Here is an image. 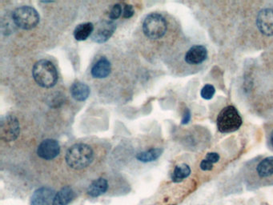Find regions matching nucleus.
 <instances>
[{
	"mask_svg": "<svg viewBox=\"0 0 273 205\" xmlns=\"http://www.w3.org/2000/svg\"><path fill=\"white\" fill-rule=\"evenodd\" d=\"M191 173H192V170L189 165H188L187 163H180L174 169L171 179L173 183H180L185 179L188 178V176H190Z\"/></svg>",
	"mask_w": 273,
	"mask_h": 205,
	"instance_id": "a211bd4d",
	"label": "nucleus"
},
{
	"mask_svg": "<svg viewBox=\"0 0 273 205\" xmlns=\"http://www.w3.org/2000/svg\"><path fill=\"white\" fill-rule=\"evenodd\" d=\"M167 29L166 20L157 13H152L148 15L143 23V33L151 40H159L165 36Z\"/></svg>",
	"mask_w": 273,
	"mask_h": 205,
	"instance_id": "20e7f679",
	"label": "nucleus"
},
{
	"mask_svg": "<svg viewBox=\"0 0 273 205\" xmlns=\"http://www.w3.org/2000/svg\"><path fill=\"white\" fill-rule=\"evenodd\" d=\"M90 88L87 84L82 82H76L71 87V94L73 99L77 101H84L88 98Z\"/></svg>",
	"mask_w": 273,
	"mask_h": 205,
	"instance_id": "dca6fc26",
	"label": "nucleus"
},
{
	"mask_svg": "<svg viewBox=\"0 0 273 205\" xmlns=\"http://www.w3.org/2000/svg\"><path fill=\"white\" fill-rule=\"evenodd\" d=\"M163 149L160 147H154L146 151L136 154V158L142 163H150L156 161L163 154Z\"/></svg>",
	"mask_w": 273,
	"mask_h": 205,
	"instance_id": "f3484780",
	"label": "nucleus"
},
{
	"mask_svg": "<svg viewBox=\"0 0 273 205\" xmlns=\"http://www.w3.org/2000/svg\"><path fill=\"white\" fill-rule=\"evenodd\" d=\"M270 141H271V145L273 148V131L272 133H271V137H270Z\"/></svg>",
	"mask_w": 273,
	"mask_h": 205,
	"instance_id": "a878e982",
	"label": "nucleus"
},
{
	"mask_svg": "<svg viewBox=\"0 0 273 205\" xmlns=\"http://www.w3.org/2000/svg\"><path fill=\"white\" fill-rule=\"evenodd\" d=\"M56 194L57 193L51 188H40L31 196V205H52Z\"/></svg>",
	"mask_w": 273,
	"mask_h": 205,
	"instance_id": "1a4fd4ad",
	"label": "nucleus"
},
{
	"mask_svg": "<svg viewBox=\"0 0 273 205\" xmlns=\"http://www.w3.org/2000/svg\"><path fill=\"white\" fill-rule=\"evenodd\" d=\"M199 167H201V170L204 171V172H209V171H212L214 167V164H212V163H210L209 161L206 160V159H204L202 160V161L199 163Z\"/></svg>",
	"mask_w": 273,
	"mask_h": 205,
	"instance_id": "b1692460",
	"label": "nucleus"
},
{
	"mask_svg": "<svg viewBox=\"0 0 273 205\" xmlns=\"http://www.w3.org/2000/svg\"><path fill=\"white\" fill-rule=\"evenodd\" d=\"M116 27L113 23L105 22L98 28L96 32L93 35V40L99 44L107 42L116 31Z\"/></svg>",
	"mask_w": 273,
	"mask_h": 205,
	"instance_id": "f8f14e48",
	"label": "nucleus"
},
{
	"mask_svg": "<svg viewBox=\"0 0 273 205\" xmlns=\"http://www.w3.org/2000/svg\"><path fill=\"white\" fill-rule=\"evenodd\" d=\"M75 197L74 191L71 188L66 186L62 188L54 196L52 205H68Z\"/></svg>",
	"mask_w": 273,
	"mask_h": 205,
	"instance_id": "2eb2a0df",
	"label": "nucleus"
},
{
	"mask_svg": "<svg viewBox=\"0 0 273 205\" xmlns=\"http://www.w3.org/2000/svg\"><path fill=\"white\" fill-rule=\"evenodd\" d=\"M13 21L15 25L24 30H31L40 23L38 11L30 6H23L13 12Z\"/></svg>",
	"mask_w": 273,
	"mask_h": 205,
	"instance_id": "39448f33",
	"label": "nucleus"
},
{
	"mask_svg": "<svg viewBox=\"0 0 273 205\" xmlns=\"http://www.w3.org/2000/svg\"><path fill=\"white\" fill-rule=\"evenodd\" d=\"M122 14H123V7L121 4H117L113 6V8L111 9L109 18L112 20H117L120 18Z\"/></svg>",
	"mask_w": 273,
	"mask_h": 205,
	"instance_id": "412c9836",
	"label": "nucleus"
},
{
	"mask_svg": "<svg viewBox=\"0 0 273 205\" xmlns=\"http://www.w3.org/2000/svg\"><path fill=\"white\" fill-rule=\"evenodd\" d=\"M191 120V113L189 109L186 108L184 113L183 119H182V124H188V122Z\"/></svg>",
	"mask_w": 273,
	"mask_h": 205,
	"instance_id": "393cba45",
	"label": "nucleus"
},
{
	"mask_svg": "<svg viewBox=\"0 0 273 205\" xmlns=\"http://www.w3.org/2000/svg\"><path fill=\"white\" fill-rule=\"evenodd\" d=\"M32 76L34 81L40 87L51 88L58 81V72L57 67L49 60H41L34 64L32 69Z\"/></svg>",
	"mask_w": 273,
	"mask_h": 205,
	"instance_id": "f03ea898",
	"label": "nucleus"
},
{
	"mask_svg": "<svg viewBox=\"0 0 273 205\" xmlns=\"http://www.w3.org/2000/svg\"><path fill=\"white\" fill-rule=\"evenodd\" d=\"M112 71V65L107 59L101 58L93 65L92 68V76L96 79H104L108 77Z\"/></svg>",
	"mask_w": 273,
	"mask_h": 205,
	"instance_id": "ddd939ff",
	"label": "nucleus"
},
{
	"mask_svg": "<svg viewBox=\"0 0 273 205\" xmlns=\"http://www.w3.org/2000/svg\"><path fill=\"white\" fill-rule=\"evenodd\" d=\"M208 161H209L210 163H212V164L214 163H216L219 162L220 159H221V156L218 153H208V154L205 156V158Z\"/></svg>",
	"mask_w": 273,
	"mask_h": 205,
	"instance_id": "5701e85b",
	"label": "nucleus"
},
{
	"mask_svg": "<svg viewBox=\"0 0 273 205\" xmlns=\"http://www.w3.org/2000/svg\"><path fill=\"white\" fill-rule=\"evenodd\" d=\"M208 58V50L203 45H194L187 51L185 61L191 65H198L205 62Z\"/></svg>",
	"mask_w": 273,
	"mask_h": 205,
	"instance_id": "9b49d317",
	"label": "nucleus"
},
{
	"mask_svg": "<svg viewBox=\"0 0 273 205\" xmlns=\"http://www.w3.org/2000/svg\"><path fill=\"white\" fill-rule=\"evenodd\" d=\"M94 159V152L86 143H76L66 153L67 165L75 170H82L90 165Z\"/></svg>",
	"mask_w": 273,
	"mask_h": 205,
	"instance_id": "f257e3e1",
	"label": "nucleus"
},
{
	"mask_svg": "<svg viewBox=\"0 0 273 205\" xmlns=\"http://www.w3.org/2000/svg\"><path fill=\"white\" fill-rule=\"evenodd\" d=\"M20 123L15 116L8 115L1 119L0 136L4 141H15L20 136Z\"/></svg>",
	"mask_w": 273,
	"mask_h": 205,
	"instance_id": "423d86ee",
	"label": "nucleus"
},
{
	"mask_svg": "<svg viewBox=\"0 0 273 205\" xmlns=\"http://www.w3.org/2000/svg\"><path fill=\"white\" fill-rule=\"evenodd\" d=\"M242 125V118L233 106L222 109L217 117V128L221 133H230L237 131Z\"/></svg>",
	"mask_w": 273,
	"mask_h": 205,
	"instance_id": "7ed1b4c3",
	"label": "nucleus"
},
{
	"mask_svg": "<svg viewBox=\"0 0 273 205\" xmlns=\"http://www.w3.org/2000/svg\"><path fill=\"white\" fill-rule=\"evenodd\" d=\"M94 31V25L92 23H84L76 27L74 31V37L78 41L87 40Z\"/></svg>",
	"mask_w": 273,
	"mask_h": 205,
	"instance_id": "6ab92c4d",
	"label": "nucleus"
},
{
	"mask_svg": "<svg viewBox=\"0 0 273 205\" xmlns=\"http://www.w3.org/2000/svg\"><path fill=\"white\" fill-rule=\"evenodd\" d=\"M108 189V182L104 178H98L90 183L87 193L93 198L100 197L105 194Z\"/></svg>",
	"mask_w": 273,
	"mask_h": 205,
	"instance_id": "4468645a",
	"label": "nucleus"
},
{
	"mask_svg": "<svg viewBox=\"0 0 273 205\" xmlns=\"http://www.w3.org/2000/svg\"><path fill=\"white\" fill-rule=\"evenodd\" d=\"M215 87L211 84H206L201 90V97L205 100H211L215 94Z\"/></svg>",
	"mask_w": 273,
	"mask_h": 205,
	"instance_id": "aec40b11",
	"label": "nucleus"
},
{
	"mask_svg": "<svg viewBox=\"0 0 273 205\" xmlns=\"http://www.w3.org/2000/svg\"><path fill=\"white\" fill-rule=\"evenodd\" d=\"M255 171L259 180L264 182V184L268 180V184H271L269 180L273 177V156H268L259 162Z\"/></svg>",
	"mask_w": 273,
	"mask_h": 205,
	"instance_id": "9d476101",
	"label": "nucleus"
},
{
	"mask_svg": "<svg viewBox=\"0 0 273 205\" xmlns=\"http://www.w3.org/2000/svg\"><path fill=\"white\" fill-rule=\"evenodd\" d=\"M257 24L263 35H273V10L270 8L261 10L257 16Z\"/></svg>",
	"mask_w": 273,
	"mask_h": 205,
	"instance_id": "6e6552de",
	"label": "nucleus"
},
{
	"mask_svg": "<svg viewBox=\"0 0 273 205\" xmlns=\"http://www.w3.org/2000/svg\"><path fill=\"white\" fill-rule=\"evenodd\" d=\"M60 153V143L52 139H47L41 142L37 148L39 157L45 160H54L59 156Z\"/></svg>",
	"mask_w": 273,
	"mask_h": 205,
	"instance_id": "0eeeda50",
	"label": "nucleus"
},
{
	"mask_svg": "<svg viewBox=\"0 0 273 205\" xmlns=\"http://www.w3.org/2000/svg\"><path fill=\"white\" fill-rule=\"evenodd\" d=\"M134 8L130 4H125L123 7V17L125 18H132L134 15Z\"/></svg>",
	"mask_w": 273,
	"mask_h": 205,
	"instance_id": "4be33fe9",
	"label": "nucleus"
}]
</instances>
